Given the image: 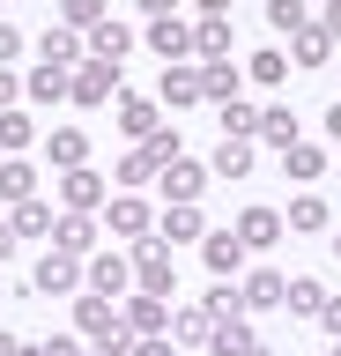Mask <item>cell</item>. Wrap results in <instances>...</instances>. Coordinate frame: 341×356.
Returning a JSON list of instances; mask_svg holds the SVG:
<instances>
[{"label": "cell", "mask_w": 341, "mask_h": 356, "mask_svg": "<svg viewBox=\"0 0 341 356\" xmlns=\"http://www.w3.org/2000/svg\"><path fill=\"white\" fill-rule=\"evenodd\" d=\"M326 52H334L326 30H297V67H326Z\"/></svg>", "instance_id": "cell-28"}, {"label": "cell", "mask_w": 341, "mask_h": 356, "mask_svg": "<svg viewBox=\"0 0 341 356\" xmlns=\"http://www.w3.org/2000/svg\"><path fill=\"white\" fill-rule=\"evenodd\" d=\"M334 356H341V341H334Z\"/></svg>", "instance_id": "cell-50"}, {"label": "cell", "mask_w": 341, "mask_h": 356, "mask_svg": "<svg viewBox=\"0 0 341 356\" xmlns=\"http://www.w3.org/2000/svg\"><path fill=\"white\" fill-rule=\"evenodd\" d=\"M201 193H208V171L185 163V156H171V163H163V200L178 208V200H201Z\"/></svg>", "instance_id": "cell-6"}, {"label": "cell", "mask_w": 341, "mask_h": 356, "mask_svg": "<svg viewBox=\"0 0 341 356\" xmlns=\"http://www.w3.org/2000/svg\"><path fill=\"white\" fill-rule=\"evenodd\" d=\"M260 141L290 149V141H297V111H290V104H267V111H260Z\"/></svg>", "instance_id": "cell-22"}, {"label": "cell", "mask_w": 341, "mask_h": 356, "mask_svg": "<svg viewBox=\"0 0 341 356\" xmlns=\"http://www.w3.org/2000/svg\"><path fill=\"white\" fill-rule=\"evenodd\" d=\"M30 89H38V97H67V67H38V74H30Z\"/></svg>", "instance_id": "cell-34"}, {"label": "cell", "mask_w": 341, "mask_h": 356, "mask_svg": "<svg viewBox=\"0 0 341 356\" xmlns=\"http://www.w3.org/2000/svg\"><path fill=\"white\" fill-rule=\"evenodd\" d=\"M171 238H201V208H193V200L163 208V245H171Z\"/></svg>", "instance_id": "cell-26"}, {"label": "cell", "mask_w": 341, "mask_h": 356, "mask_svg": "<svg viewBox=\"0 0 341 356\" xmlns=\"http://www.w3.org/2000/svg\"><path fill=\"white\" fill-rule=\"evenodd\" d=\"M119 127L134 134V141H149V134H156L163 119H156V104H149V97H126V104H119Z\"/></svg>", "instance_id": "cell-20"}, {"label": "cell", "mask_w": 341, "mask_h": 356, "mask_svg": "<svg viewBox=\"0 0 341 356\" xmlns=\"http://www.w3.org/2000/svg\"><path fill=\"white\" fill-rule=\"evenodd\" d=\"M141 149L156 156V163H171V156H178V134H163V127H156V134H149V141H141Z\"/></svg>", "instance_id": "cell-37"}, {"label": "cell", "mask_w": 341, "mask_h": 356, "mask_svg": "<svg viewBox=\"0 0 341 356\" xmlns=\"http://www.w3.org/2000/svg\"><path fill=\"white\" fill-rule=\"evenodd\" d=\"M0 200H15V208L38 200V171H30V163H0Z\"/></svg>", "instance_id": "cell-19"}, {"label": "cell", "mask_w": 341, "mask_h": 356, "mask_svg": "<svg viewBox=\"0 0 341 356\" xmlns=\"http://www.w3.org/2000/svg\"><path fill=\"white\" fill-rule=\"evenodd\" d=\"M201 97L230 104V97H238V67H230V60H208V67H201Z\"/></svg>", "instance_id": "cell-24"}, {"label": "cell", "mask_w": 341, "mask_h": 356, "mask_svg": "<svg viewBox=\"0 0 341 356\" xmlns=\"http://www.w3.org/2000/svg\"><path fill=\"white\" fill-rule=\"evenodd\" d=\"M82 149H90V141H82L74 127H60V134H52V163H60V171H74V163H82Z\"/></svg>", "instance_id": "cell-30"}, {"label": "cell", "mask_w": 341, "mask_h": 356, "mask_svg": "<svg viewBox=\"0 0 341 356\" xmlns=\"http://www.w3.org/2000/svg\"><path fill=\"white\" fill-rule=\"evenodd\" d=\"M74 327L104 341V334L119 327V305H112V297H97V289H90V297H74Z\"/></svg>", "instance_id": "cell-11"}, {"label": "cell", "mask_w": 341, "mask_h": 356, "mask_svg": "<svg viewBox=\"0 0 341 356\" xmlns=\"http://www.w3.org/2000/svg\"><path fill=\"white\" fill-rule=\"evenodd\" d=\"M201 260L215 267V275H238V267H245V238H238V230H215V238H201Z\"/></svg>", "instance_id": "cell-10"}, {"label": "cell", "mask_w": 341, "mask_h": 356, "mask_svg": "<svg viewBox=\"0 0 341 356\" xmlns=\"http://www.w3.org/2000/svg\"><path fill=\"white\" fill-rule=\"evenodd\" d=\"M193 8H201V15H230V0H193Z\"/></svg>", "instance_id": "cell-46"}, {"label": "cell", "mask_w": 341, "mask_h": 356, "mask_svg": "<svg viewBox=\"0 0 341 356\" xmlns=\"http://www.w3.org/2000/svg\"><path fill=\"white\" fill-rule=\"evenodd\" d=\"M52 222H60V216H52V200H23V208H15V222H8V230H15V238H45Z\"/></svg>", "instance_id": "cell-18"}, {"label": "cell", "mask_w": 341, "mask_h": 356, "mask_svg": "<svg viewBox=\"0 0 341 356\" xmlns=\"http://www.w3.org/2000/svg\"><path fill=\"white\" fill-rule=\"evenodd\" d=\"M282 67H290L282 52H260V60H252V74H260V82H282Z\"/></svg>", "instance_id": "cell-38"}, {"label": "cell", "mask_w": 341, "mask_h": 356, "mask_svg": "<svg viewBox=\"0 0 341 356\" xmlns=\"http://www.w3.org/2000/svg\"><path fill=\"white\" fill-rule=\"evenodd\" d=\"M319 327H326V334H341V297H326V305H319Z\"/></svg>", "instance_id": "cell-40"}, {"label": "cell", "mask_w": 341, "mask_h": 356, "mask_svg": "<svg viewBox=\"0 0 341 356\" xmlns=\"http://www.w3.org/2000/svg\"><path fill=\"white\" fill-rule=\"evenodd\" d=\"M60 200H67V216H90V208H104V178H97L90 163H74V171L60 178Z\"/></svg>", "instance_id": "cell-4"}, {"label": "cell", "mask_w": 341, "mask_h": 356, "mask_svg": "<svg viewBox=\"0 0 341 356\" xmlns=\"http://www.w3.org/2000/svg\"><path fill=\"white\" fill-rule=\"evenodd\" d=\"M23 52V38H15V22H0V60H15Z\"/></svg>", "instance_id": "cell-41"}, {"label": "cell", "mask_w": 341, "mask_h": 356, "mask_svg": "<svg viewBox=\"0 0 341 356\" xmlns=\"http://www.w3.org/2000/svg\"><path fill=\"white\" fill-rule=\"evenodd\" d=\"M126 44H134V30L126 22H90V60H126Z\"/></svg>", "instance_id": "cell-14"}, {"label": "cell", "mask_w": 341, "mask_h": 356, "mask_svg": "<svg viewBox=\"0 0 341 356\" xmlns=\"http://www.w3.org/2000/svg\"><path fill=\"white\" fill-rule=\"evenodd\" d=\"M282 289H290V282H282L274 267H260V275H245V289H238V305H245V312H274V305H282Z\"/></svg>", "instance_id": "cell-13"}, {"label": "cell", "mask_w": 341, "mask_h": 356, "mask_svg": "<svg viewBox=\"0 0 341 356\" xmlns=\"http://www.w3.org/2000/svg\"><path fill=\"white\" fill-rule=\"evenodd\" d=\"M52 252L90 260V252H97V222H90V216H60V222H52Z\"/></svg>", "instance_id": "cell-7"}, {"label": "cell", "mask_w": 341, "mask_h": 356, "mask_svg": "<svg viewBox=\"0 0 341 356\" xmlns=\"http://www.w3.org/2000/svg\"><path fill=\"white\" fill-rule=\"evenodd\" d=\"M112 230H119V238H149V200L119 193V200H112Z\"/></svg>", "instance_id": "cell-16"}, {"label": "cell", "mask_w": 341, "mask_h": 356, "mask_svg": "<svg viewBox=\"0 0 341 356\" xmlns=\"http://www.w3.org/2000/svg\"><path fill=\"white\" fill-rule=\"evenodd\" d=\"M15 89H23V82H15L8 67H0V104H15Z\"/></svg>", "instance_id": "cell-42"}, {"label": "cell", "mask_w": 341, "mask_h": 356, "mask_svg": "<svg viewBox=\"0 0 341 356\" xmlns=\"http://www.w3.org/2000/svg\"><path fill=\"white\" fill-rule=\"evenodd\" d=\"M60 15H67V30H90V22H104V0H60Z\"/></svg>", "instance_id": "cell-31"}, {"label": "cell", "mask_w": 341, "mask_h": 356, "mask_svg": "<svg viewBox=\"0 0 341 356\" xmlns=\"http://www.w3.org/2000/svg\"><path fill=\"white\" fill-rule=\"evenodd\" d=\"M30 141V119L23 111H0V149H23Z\"/></svg>", "instance_id": "cell-35"}, {"label": "cell", "mask_w": 341, "mask_h": 356, "mask_svg": "<svg viewBox=\"0 0 341 356\" xmlns=\"http://www.w3.org/2000/svg\"><path fill=\"white\" fill-rule=\"evenodd\" d=\"M74 52H82V38H74V30H45V60H52V67H67Z\"/></svg>", "instance_id": "cell-33"}, {"label": "cell", "mask_w": 341, "mask_h": 356, "mask_svg": "<svg viewBox=\"0 0 341 356\" xmlns=\"http://www.w3.org/2000/svg\"><path fill=\"white\" fill-rule=\"evenodd\" d=\"M97 356H104V349H97Z\"/></svg>", "instance_id": "cell-52"}, {"label": "cell", "mask_w": 341, "mask_h": 356, "mask_svg": "<svg viewBox=\"0 0 341 356\" xmlns=\"http://www.w3.org/2000/svg\"><path fill=\"white\" fill-rule=\"evenodd\" d=\"M334 252H341V238H334Z\"/></svg>", "instance_id": "cell-51"}, {"label": "cell", "mask_w": 341, "mask_h": 356, "mask_svg": "<svg viewBox=\"0 0 341 356\" xmlns=\"http://www.w3.org/2000/svg\"><path fill=\"white\" fill-rule=\"evenodd\" d=\"M326 141H341V104H326Z\"/></svg>", "instance_id": "cell-44"}, {"label": "cell", "mask_w": 341, "mask_h": 356, "mask_svg": "<svg viewBox=\"0 0 341 356\" xmlns=\"http://www.w3.org/2000/svg\"><path fill=\"white\" fill-rule=\"evenodd\" d=\"M245 349H252V327L238 319V312H223L215 334H208V356H245Z\"/></svg>", "instance_id": "cell-15"}, {"label": "cell", "mask_w": 341, "mask_h": 356, "mask_svg": "<svg viewBox=\"0 0 341 356\" xmlns=\"http://www.w3.org/2000/svg\"><path fill=\"white\" fill-rule=\"evenodd\" d=\"M171 8H178V0H141V15H171Z\"/></svg>", "instance_id": "cell-45"}, {"label": "cell", "mask_w": 341, "mask_h": 356, "mask_svg": "<svg viewBox=\"0 0 341 356\" xmlns=\"http://www.w3.org/2000/svg\"><path fill=\"white\" fill-rule=\"evenodd\" d=\"M245 163H252V141H230V134H223V149H215V178H238Z\"/></svg>", "instance_id": "cell-29"}, {"label": "cell", "mask_w": 341, "mask_h": 356, "mask_svg": "<svg viewBox=\"0 0 341 356\" xmlns=\"http://www.w3.org/2000/svg\"><path fill=\"white\" fill-rule=\"evenodd\" d=\"M30 289H38V297H67V289H82V260L45 252V260H38V275H30Z\"/></svg>", "instance_id": "cell-2"}, {"label": "cell", "mask_w": 341, "mask_h": 356, "mask_svg": "<svg viewBox=\"0 0 341 356\" xmlns=\"http://www.w3.org/2000/svg\"><path fill=\"white\" fill-rule=\"evenodd\" d=\"M112 82H119V67H112V60H90L82 74H67V97H74V104H104Z\"/></svg>", "instance_id": "cell-5"}, {"label": "cell", "mask_w": 341, "mask_h": 356, "mask_svg": "<svg viewBox=\"0 0 341 356\" xmlns=\"http://www.w3.org/2000/svg\"><path fill=\"white\" fill-rule=\"evenodd\" d=\"M282 222H290V230H326V200H319V193H297Z\"/></svg>", "instance_id": "cell-25"}, {"label": "cell", "mask_w": 341, "mask_h": 356, "mask_svg": "<svg viewBox=\"0 0 341 356\" xmlns=\"http://www.w3.org/2000/svg\"><path fill=\"white\" fill-rule=\"evenodd\" d=\"M149 44H156V60L171 67V60H185V52H193V30H185L178 15H156V22H149Z\"/></svg>", "instance_id": "cell-9"}, {"label": "cell", "mask_w": 341, "mask_h": 356, "mask_svg": "<svg viewBox=\"0 0 341 356\" xmlns=\"http://www.w3.org/2000/svg\"><path fill=\"white\" fill-rule=\"evenodd\" d=\"M149 171H156V156H149V149H134V156H126V163H119V186H141V178H149Z\"/></svg>", "instance_id": "cell-36"}, {"label": "cell", "mask_w": 341, "mask_h": 356, "mask_svg": "<svg viewBox=\"0 0 341 356\" xmlns=\"http://www.w3.org/2000/svg\"><path fill=\"white\" fill-rule=\"evenodd\" d=\"M282 230H290V222L274 216V208H245V216H238V238H245V252H260V245H274Z\"/></svg>", "instance_id": "cell-12"}, {"label": "cell", "mask_w": 341, "mask_h": 356, "mask_svg": "<svg viewBox=\"0 0 341 356\" xmlns=\"http://www.w3.org/2000/svg\"><path fill=\"white\" fill-rule=\"evenodd\" d=\"M326 38L341 44V0H334V8H326Z\"/></svg>", "instance_id": "cell-43"}, {"label": "cell", "mask_w": 341, "mask_h": 356, "mask_svg": "<svg viewBox=\"0 0 341 356\" xmlns=\"http://www.w3.org/2000/svg\"><path fill=\"white\" fill-rule=\"evenodd\" d=\"M119 327L134 334V341H141V334H163V327H171V305L141 289V297H126V305H119Z\"/></svg>", "instance_id": "cell-3"}, {"label": "cell", "mask_w": 341, "mask_h": 356, "mask_svg": "<svg viewBox=\"0 0 341 356\" xmlns=\"http://www.w3.org/2000/svg\"><path fill=\"white\" fill-rule=\"evenodd\" d=\"M126 275H134V267L119 260V252H90V267H82V282H90L97 297H119V289H126Z\"/></svg>", "instance_id": "cell-8"}, {"label": "cell", "mask_w": 341, "mask_h": 356, "mask_svg": "<svg viewBox=\"0 0 341 356\" xmlns=\"http://www.w3.org/2000/svg\"><path fill=\"white\" fill-rule=\"evenodd\" d=\"M282 163H290V178H319V171H326V156H319L312 141H290V149H282Z\"/></svg>", "instance_id": "cell-27"}, {"label": "cell", "mask_w": 341, "mask_h": 356, "mask_svg": "<svg viewBox=\"0 0 341 356\" xmlns=\"http://www.w3.org/2000/svg\"><path fill=\"white\" fill-rule=\"evenodd\" d=\"M245 356H274V349H260V341H252V349H245Z\"/></svg>", "instance_id": "cell-49"}, {"label": "cell", "mask_w": 341, "mask_h": 356, "mask_svg": "<svg viewBox=\"0 0 341 356\" xmlns=\"http://www.w3.org/2000/svg\"><path fill=\"white\" fill-rule=\"evenodd\" d=\"M8 252H15V230H8V222H0V260H8Z\"/></svg>", "instance_id": "cell-47"}, {"label": "cell", "mask_w": 341, "mask_h": 356, "mask_svg": "<svg viewBox=\"0 0 341 356\" xmlns=\"http://www.w3.org/2000/svg\"><path fill=\"white\" fill-rule=\"evenodd\" d=\"M267 22L297 38V30H304V0H267Z\"/></svg>", "instance_id": "cell-32"}, {"label": "cell", "mask_w": 341, "mask_h": 356, "mask_svg": "<svg viewBox=\"0 0 341 356\" xmlns=\"http://www.w3.org/2000/svg\"><path fill=\"white\" fill-rule=\"evenodd\" d=\"M282 305H290V312H297V319H319V305H326V289H319V282H312V275H297V282H290V289H282Z\"/></svg>", "instance_id": "cell-21"}, {"label": "cell", "mask_w": 341, "mask_h": 356, "mask_svg": "<svg viewBox=\"0 0 341 356\" xmlns=\"http://www.w3.org/2000/svg\"><path fill=\"white\" fill-rule=\"evenodd\" d=\"M163 97H171V104H193V97H201V67L171 60V67H163Z\"/></svg>", "instance_id": "cell-17"}, {"label": "cell", "mask_w": 341, "mask_h": 356, "mask_svg": "<svg viewBox=\"0 0 341 356\" xmlns=\"http://www.w3.org/2000/svg\"><path fill=\"white\" fill-rule=\"evenodd\" d=\"M15 349H23V341H15V334H8V327H0V356H15Z\"/></svg>", "instance_id": "cell-48"}, {"label": "cell", "mask_w": 341, "mask_h": 356, "mask_svg": "<svg viewBox=\"0 0 341 356\" xmlns=\"http://www.w3.org/2000/svg\"><path fill=\"white\" fill-rule=\"evenodd\" d=\"M126 356H171V341H163V334H141V341H134Z\"/></svg>", "instance_id": "cell-39"}, {"label": "cell", "mask_w": 341, "mask_h": 356, "mask_svg": "<svg viewBox=\"0 0 341 356\" xmlns=\"http://www.w3.org/2000/svg\"><path fill=\"white\" fill-rule=\"evenodd\" d=\"M134 275H141L149 297H171V275H178V267H171V245L163 238H134Z\"/></svg>", "instance_id": "cell-1"}, {"label": "cell", "mask_w": 341, "mask_h": 356, "mask_svg": "<svg viewBox=\"0 0 341 356\" xmlns=\"http://www.w3.org/2000/svg\"><path fill=\"white\" fill-rule=\"evenodd\" d=\"M193 52H201V60H223V52H230V22H223V15H201V30H193Z\"/></svg>", "instance_id": "cell-23"}]
</instances>
